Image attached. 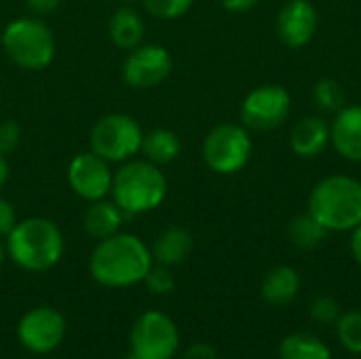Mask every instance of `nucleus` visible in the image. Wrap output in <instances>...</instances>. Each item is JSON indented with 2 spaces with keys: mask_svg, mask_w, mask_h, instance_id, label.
I'll return each mask as SVG.
<instances>
[{
  "mask_svg": "<svg viewBox=\"0 0 361 359\" xmlns=\"http://www.w3.org/2000/svg\"><path fill=\"white\" fill-rule=\"evenodd\" d=\"M0 40L6 57L23 70H44L55 59V36L51 28L34 15L6 23Z\"/></svg>",
  "mask_w": 361,
  "mask_h": 359,
  "instance_id": "39448f33",
  "label": "nucleus"
},
{
  "mask_svg": "<svg viewBox=\"0 0 361 359\" xmlns=\"http://www.w3.org/2000/svg\"><path fill=\"white\" fill-rule=\"evenodd\" d=\"M330 144L353 163H361V104H347L330 123Z\"/></svg>",
  "mask_w": 361,
  "mask_h": 359,
  "instance_id": "4468645a",
  "label": "nucleus"
},
{
  "mask_svg": "<svg viewBox=\"0 0 361 359\" xmlns=\"http://www.w3.org/2000/svg\"><path fill=\"white\" fill-rule=\"evenodd\" d=\"M300 292V275L296 269L279 264L271 269L262 281V298L269 305H288L292 303Z\"/></svg>",
  "mask_w": 361,
  "mask_h": 359,
  "instance_id": "aec40b11",
  "label": "nucleus"
},
{
  "mask_svg": "<svg viewBox=\"0 0 361 359\" xmlns=\"http://www.w3.org/2000/svg\"><path fill=\"white\" fill-rule=\"evenodd\" d=\"M317 21V8L311 0H288L277 15V34L290 49H300L313 40Z\"/></svg>",
  "mask_w": 361,
  "mask_h": 359,
  "instance_id": "ddd939ff",
  "label": "nucleus"
},
{
  "mask_svg": "<svg viewBox=\"0 0 361 359\" xmlns=\"http://www.w3.org/2000/svg\"><path fill=\"white\" fill-rule=\"evenodd\" d=\"M125 218H127L125 212L114 201L99 199V201H91V205L87 207L85 218H82V226H85V233L89 237L102 241L106 237L116 235L121 231Z\"/></svg>",
  "mask_w": 361,
  "mask_h": 359,
  "instance_id": "f3484780",
  "label": "nucleus"
},
{
  "mask_svg": "<svg viewBox=\"0 0 361 359\" xmlns=\"http://www.w3.org/2000/svg\"><path fill=\"white\" fill-rule=\"evenodd\" d=\"M59 4H61V0H25V6L34 17L51 15L59 8Z\"/></svg>",
  "mask_w": 361,
  "mask_h": 359,
  "instance_id": "c756f323",
  "label": "nucleus"
},
{
  "mask_svg": "<svg viewBox=\"0 0 361 359\" xmlns=\"http://www.w3.org/2000/svg\"><path fill=\"white\" fill-rule=\"evenodd\" d=\"M4 256H6V245H4L2 239H0V267H2V262H4Z\"/></svg>",
  "mask_w": 361,
  "mask_h": 359,
  "instance_id": "f704fd0d",
  "label": "nucleus"
},
{
  "mask_svg": "<svg viewBox=\"0 0 361 359\" xmlns=\"http://www.w3.org/2000/svg\"><path fill=\"white\" fill-rule=\"evenodd\" d=\"M326 235H328V229L317 218H313L309 212L292 218V222L288 226V237H290L292 245H296L298 250L317 248L326 239Z\"/></svg>",
  "mask_w": 361,
  "mask_h": 359,
  "instance_id": "4be33fe9",
  "label": "nucleus"
},
{
  "mask_svg": "<svg viewBox=\"0 0 361 359\" xmlns=\"http://www.w3.org/2000/svg\"><path fill=\"white\" fill-rule=\"evenodd\" d=\"M260 0H220V4L231 11V13H245L250 8H254Z\"/></svg>",
  "mask_w": 361,
  "mask_h": 359,
  "instance_id": "2f4dec72",
  "label": "nucleus"
},
{
  "mask_svg": "<svg viewBox=\"0 0 361 359\" xmlns=\"http://www.w3.org/2000/svg\"><path fill=\"white\" fill-rule=\"evenodd\" d=\"M21 144V127L17 125V121L6 118L0 121V154L8 157L13 154Z\"/></svg>",
  "mask_w": 361,
  "mask_h": 359,
  "instance_id": "cd10ccee",
  "label": "nucleus"
},
{
  "mask_svg": "<svg viewBox=\"0 0 361 359\" xmlns=\"http://www.w3.org/2000/svg\"><path fill=\"white\" fill-rule=\"evenodd\" d=\"M63 248L66 241L59 226L40 216L19 220L6 235V254L19 269L30 273L53 269L61 260Z\"/></svg>",
  "mask_w": 361,
  "mask_h": 359,
  "instance_id": "f03ea898",
  "label": "nucleus"
},
{
  "mask_svg": "<svg viewBox=\"0 0 361 359\" xmlns=\"http://www.w3.org/2000/svg\"><path fill=\"white\" fill-rule=\"evenodd\" d=\"M330 146V123L324 116H302L290 133V148L300 159H315Z\"/></svg>",
  "mask_w": 361,
  "mask_h": 359,
  "instance_id": "2eb2a0df",
  "label": "nucleus"
},
{
  "mask_svg": "<svg viewBox=\"0 0 361 359\" xmlns=\"http://www.w3.org/2000/svg\"><path fill=\"white\" fill-rule=\"evenodd\" d=\"M118 2H133V0H118Z\"/></svg>",
  "mask_w": 361,
  "mask_h": 359,
  "instance_id": "e433bc0d",
  "label": "nucleus"
},
{
  "mask_svg": "<svg viewBox=\"0 0 361 359\" xmlns=\"http://www.w3.org/2000/svg\"><path fill=\"white\" fill-rule=\"evenodd\" d=\"M17 222L19 220H17V212H15L13 203L8 199L0 197V237H6L15 229Z\"/></svg>",
  "mask_w": 361,
  "mask_h": 359,
  "instance_id": "c85d7f7f",
  "label": "nucleus"
},
{
  "mask_svg": "<svg viewBox=\"0 0 361 359\" xmlns=\"http://www.w3.org/2000/svg\"><path fill=\"white\" fill-rule=\"evenodd\" d=\"M6 180H8V163H6V157L0 154V188L6 184Z\"/></svg>",
  "mask_w": 361,
  "mask_h": 359,
  "instance_id": "72a5a7b5",
  "label": "nucleus"
},
{
  "mask_svg": "<svg viewBox=\"0 0 361 359\" xmlns=\"http://www.w3.org/2000/svg\"><path fill=\"white\" fill-rule=\"evenodd\" d=\"M279 359H332V351L322 339L298 332L281 341Z\"/></svg>",
  "mask_w": 361,
  "mask_h": 359,
  "instance_id": "412c9836",
  "label": "nucleus"
},
{
  "mask_svg": "<svg viewBox=\"0 0 361 359\" xmlns=\"http://www.w3.org/2000/svg\"><path fill=\"white\" fill-rule=\"evenodd\" d=\"M309 214L317 218L328 233L353 231L361 224V182L343 174L319 180L309 197Z\"/></svg>",
  "mask_w": 361,
  "mask_h": 359,
  "instance_id": "20e7f679",
  "label": "nucleus"
},
{
  "mask_svg": "<svg viewBox=\"0 0 361 359\" xmlns=\"http://www.w3.org/2000/svg\"><path fill=\"white\" fill-rule=\"evenodd\" d=\"M184 359H220L216 349L212 345H205V343H197L192 347L186 349L184 353Z\"/></svg>",
  "mask_w": 361,
  "mask_h": 359,
  "instance_id": "7c9ffc66",
  "label": "nucleus"
},
{
  "mask_svg": "<svg viewBox=\"0 0 361 359\" xmlns=\"http://www.w3.org/2000/svg\"><path fill=\"white\" fill-rule=\"evenodd\" d=\"M108 34L110 40L125 51L135 49L137 44H142L144 34H146V25L142 15L131 8V6H121L112 13L110 23H108Z\"/></svg>",
  "mask_w": 361,
  "mask_h": 359,
  "instance_id": "a211bd4d",
  "label": "nucleus"
},
{
  "mask_svg": "<svg viewBox=\"0 0 361 359\" xmlns=\"http://www.w3.org/2000/svg\"><path fill=\"white\" fill-rule=\"evenodd\" d=\"M178 347V326L163 311H146L135 320L131 328V353L140 359H171Z\"/></svg>",
  "mask_w": 361,
  "mask_h": 359,
  "instance_id": "1a4fd4ad",
  "label": "nucleus"
},
{
  "mask_svg": "<svg viewBox=\"0 0 361 359\" xmlns=\"http://www.w3.org/2000/svg\"><path fill=\"white\" fill-rule=\"evenodd\" d=\"M351 254H353L355 262L361 267V224H357L353 229V235H351Z\"/></svg>",
  "mask_w": 361,
  "mask_h": 359,
  "instance_id": "473e14b6",
  "label": "nucleus"
},
{
  "mask_svg": "<svg viewBox=\"0 0 361 359\" xmlns=\"http://www.w3.org/2000/svg\"><path fill=\"white\" fill-rule=\"evenodd\" d=\"M173 70L171 53L163 44H137L123 63V80L133 89H154Z\"/></svg>",
  "mask_w": 361,
  "mask_h": 359,
  "instance_id": "9d476101",
  "label": "nucleus"
},
{
  "mask_svg": "<svg viewBox=\"0 0 361 359\" xmlns=\"http://www.w3.org/2000/svg\"><path fill=\"white\" fill-rule=\"evenodd\" d=\"M201 150L203 161L212 171L233 176L241 171L252 157L250 129L237 123H220L205 135Z\"/></svg>",
  "mask_w": 361,
  "mask_h": 359,
  "instance_id": "0eeeda50",
  "label": "nucleus"
},
{
  "mask_svg": "<svg viewBox=\"0 0 361 359\" xmlns=\"http://www.w3.org/2000/svg\"><path fill=\"white\" fill-rule=\"evenodd\" d=\"M195 0H144V8L154 19H178L192 8Z\"/></svg>",
  "mask_w": 361,
  "mask_h": 359,
  "instance_id": "393cba45",
  "label": "nucleus"
},
{
  "mask_svg": "<svg viewBox=\"0 0 361 359\" xmlns=\"http://www.w3.org/2000/svg\"><path fill=\"white\" fill-rule=\"evenodd\" d=\"M292 112V95L283 85H260L241 102V125L250 131H273Z\"/></svg>",
  "mask_w": 361,
  "mask_h": 359,
  "instance_id": "6e6552de",
  "label": "nucleus"
},
{
  "mask_svg": "<svg viewBox=\"0 0 361 359\" xmlns=\"http://www.w3.org/2000/svg\"><path fill=\"white\" fill-rule=\"evenodd\" d=\"M127 359H140V358H137L135 353H131V355H129V358H127Z\"/></svg>",
  "mask_w": 361,
  "mask_h": 359,
  "instance_id": "c9c22d12",
  "label": "nucleus"
},
{
  "mask_svg": "<svg viewBox=\"0 0 361 359\" xmlns=\"http://www.w3.org/2000/svg\"><path fill=\"white\" fill-rule=\"evenodd\" d=\"M140 152L144 154L146 161L154 163V165H169L173 163L180 152H182V140L176 131L165 129V127H157L144 133L142 138V148Z\"/></svg>",
  "mask_w": 361,
  "mask_h": 359,
  "instance_id": "6ab92c4d",
  "label": "nucleus"
},
{
  "mask_svg": "<svg viewBox=\"0 0 361 359\" xmlns=\"http://www.w3.org/2000/svg\"><path fill=\"white\" fill-rule=\"evenodd\" d=\"M313 102L324 112H338L347 106V93L341 83L332 78H322L313 87Z\"/></svg>",
  "mask_w": 361,
  "mask_h": 359,
  "instance_id": "5701e85b",
  "label": "nucleus"
},
{
  "mask_svg": "<svg viewBox=\"0 0 361 359\" xmlns=\"http://www.w3.org/2000/svg\"><path fill=\"white\" fill-rule=\"evenodd\" d=\"M144 284L152 294H169L176 288L173 273L169 271V267H163V264H159V267L152 264V269L148 271Z\"/></svg>",
  "mask_w": 361,
  "mask_h": 359,
  "instance_id": "bb28decb",
  "label": "nucleus"
},
{
  "mask_svg": "<svg viewBox=\"0 0 361 359\" xmlns=\"http://www.w3.org/2000/svg\"><path fill=\"white\" fill-rule=\"evenodd\" d=\"M110 195L125 216H142L165 201L167 178L159 165L146 159H131L114 171Z\"/></svg>",
  "mask_w": 361,
  "mask_h": 359,
  "instance_id": "7ed1b4c3",
  "label": "nucleus"
},
{
  "mask_svg": "<svg viewBox=\"0 0 361 359\" xmlns=\"http://www.w3.org/2000/svg\"><path fill=\"white\" fill-rule=\"evenodd\" d=\"M17 336L19 343L32 353H51L66 336V320L51 307H36L19 320Z\"/></svg>",
  "mask_w": 361,
  "mask_h": 359,
  "instance_id": "9b49d317",
  "label": "nucleus"
},
{
  "mask_svg": "<svg viewBox=\"0 0 361 359\" xmlns=\"http://www.w3.org/2000/svg\"><path fill=\"white\" fill-rule=\"evenodd\" d=\"M144 131L140 123L125 112H110L95 121L89 133V146L108 163H127L142 148Z\"/></svg>",
  "mask_w": 361,
  "mask_h": 359,
  "instance_id": "423d86ee",
  "label": "nucleus"
},
{
  "mask_svg": "<svg viewBox=\"0 0 361 359\" xmlns=\"http://www.w3.org/2000/svg\"><path fill=\"white\" fill-rule=\"evenodd\" d=\"M336 334H338V343L343 345V349L361 355V311L353 309V311L341 313L336 322Z\"/></svg>",
  "mask_w": 361,
  "mask_h": 359,
  "instance_id": "b1692460",
  "label": "nucleus"
},
{
  "mask_svg": "<svg viewBox=\"0 0 361 359\" xmlns=\"http://www.w3.org/2000/svg\"><path fill=\"white\" fill-rule=\"evenodd\" d=\"M114 171L110 163L95 154L93 150L78 152L68 165V184L85 201H99L106 199L112 190Z\"/></svg>",
  "mask_w": 361,
  "mask_h": 359,
  "instance_id": "f8f14e48",
  "label": "nucleus"
},
{
  "mask_svg": "<svg viewBox=\"0 0 361 359\" xmlns=\"http://www.w3.org/2000/svg\"><path fill=\"white\" fill-rule=\"evenodd\" d=\"M152 262V252L140 237L118 231L97 241L89 271L93 279L106 288H129L146 279Z\"/></svg>",
  "mask_w": 361,
  "mask_h": 359,
  "instance_id": "f257e3e1",
  "label": "nucleus"
},
{
  "mask_svg": "<svg viewBox=\"0 0 361 359\" xmlns=\"http://www.w3.org/2000/svg\"><path fill=\"white\" fill-rule=\"evenodd\" d=\"M309 313H311V317H313L317 324L330 326V324H336V322H338V317H341V305H338L336 298L322 294V296H317V298L311 303Z\"/></svg>",
  "mask_w": 361,
  "mask_h": 359,
  "instance_id": "a878e982",
  "label": "nucleus"
},
{
  "mask_svg": "<svg viewBox=\"0 0 361 359\" xmlns=\"http://www.w3.org/2000/svg\"><path fill=\"white\" fill-rule=\"evenodd\" d=\"M192 235L184 226H167L159 233L152 243V260L163 267H178L182 264L192 252Z\"/></svg>",
  "mask_w": 361,
  "mask_h": 359,
  "instance_id": "dca6fc26",
  "label": "nucleus"
}]
</instances>
